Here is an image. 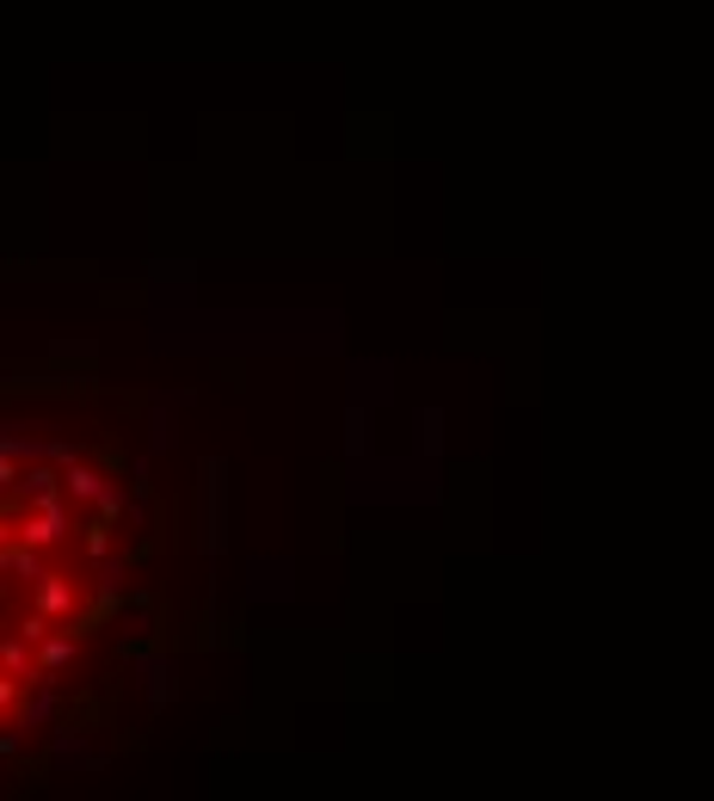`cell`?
I'll list each match as a JSON object with an SVG mask.
<instances>
[{
  "label": "cell",
  "instance_id": "cell-1",
  "mask_svg": "<svg viewBox=\"0 0 714 801\" xmlns=\"http://www.w3.org/2000/svg\"><path fill=\"white\" fill-rule=\"evenodd\" d=\"M124 494L87 450L0 432V752L31 734L112 605Z\"/></svg>",
  "mask_w": 714,
  "mask_h": 801
}]
</instances>
